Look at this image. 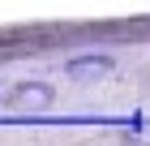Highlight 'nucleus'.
<instances>
[{
  "label": "nucleus",
  "instance_id": "obj_1",
  "mask_svg": "<svg viewBox=\"0 0 150 146\" xmlns=\"http://www.w3.org/2000/svg\"><path fill=\"white\" fill-rule=\"evenodd\" d=\"M4 108H9V112H17V116L52 112V108H56V86H52V82H39V78L17 82V86L4 95Z\"/></svg>",
  "mask_w": 150,
  "mask_h": 146
},
{
  "label": "nucleus",
  "instance_id": "obj_2",
  "mask_svg": "<svg viewBox=\"0 0 150 146\" xmlns=\"http://www.w3.org/2000/svg\"><path fill=\"white\" fill-rule=\"evenodd\" d=\"M116 73V60L107 52H81V56H69L64 60V78L77 82V86H94V82H103Z\"/></svg>",
  "mask_w": 150,
  "mask_h": 146
}]
</instances>
